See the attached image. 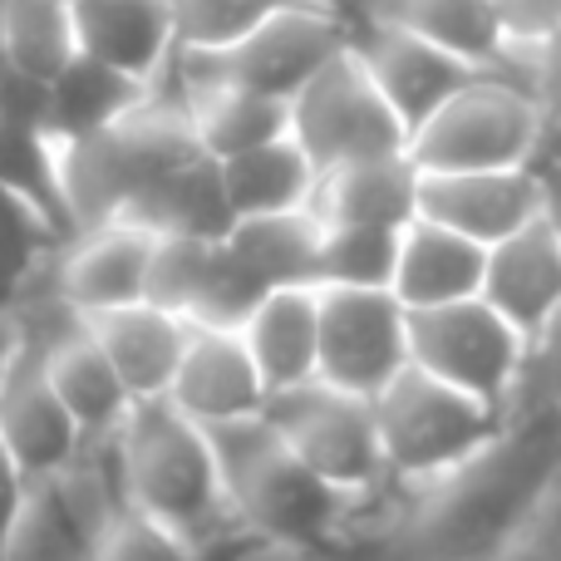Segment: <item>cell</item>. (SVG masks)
Segmentation results:
<instances>
[{
  "label": "cell",
  "mask_w": 561,
  "mask_h": 561,
  "mask_svg": "<svg viewBox=\"0 0 561 561\" xmlns=\"http://www.w3.org/2000/svg\"><path fill=\"white\" fill-rule=\"evenodd\" d=\"M124 222L148 227L153 237H203V242H222L237 227L227 187H222V163L203 153V158H193V163L173 168L163 183H153L138 197Z\"/></svg>",
  "instance_id": "cb8c5ba5"
},
{
  "label": "cell",
  "mask_w": 561,
  "mask_h": 561,
  "mask_svg": "<svg viewBox=\"0 0 561 561\" xmlns=\"http://www.w3.org/2000/svg\"><path fill=\"white\" fill-rule=\"evenodd\" d=\"M350 15H369L385 25L414 30L434 45L454 49L473 69H493L497 55L507 49V20L497 0H359Z\"/></svg>",
  "instance_id": "603a6c76"
},
{
  "label": "cell",
  "mask_w": 561,
  "mask_h": 561,
  "mask_svg": "<svg viewBox=\"0 0 561 561\" xmlns=\"http://www.w3.org/2000/svg\"><path fill=\"white\" fill-rule=\"evenodd\" d=\"M213 247L217 242H203V237H158L153 266H148V300L187 320L197 290H203L207 262H213Z\"/></svg>",
  "instance_id": "e575fe53"
},
{
  "label": "cell",
  "mask_w": 561,
  "mask_h": 561,
  "mask_svg": "<svg viewBox=\"0 0 561 561\" xmlns=\"http://www.w3.org/2000/svg\"><path fill=\"white\" fill-rule=\"evenodd\" d=\"M89 330H94V340L104 345V355L114 359V369L128 385L134 404L173 394V379H178V365H183L193 320H183L178 310L153 306V300H134V306H124V310L94 316Z\"/></svg>",
  "instance_id": "d6986e66"
},
{
  "label": "cell",
  "mask_w": 561,
  "mask_h": 561,
  "mask_svg": "<svg viewBox=\"0 0 561 561\" xmlns=\"http://www.w3.org/2000/svg\"><path fill=\"white\" fill-rule=\"evenodd\" d=\"M409 365L513 414L527 379V335L483 296L409 310Z\"/></svg>",
  "instance_id": "ba28073f"
},
{
  "label": "cell",
  "mask_w": 561,
  "mask_h": 561,
  "mask_svg": "<svg viewBox=\"0 0 561 561\" xmlns=\"http://www.w3.org/2000/svg\"><path fill=\"white\" fill-rule=\"evenodd\" d=\"M158 237L138 222H104L75 232L49 262L55 290L84 320L124 310L134 300H148V266H153Z\"/></svg>",
  "instance_id": "7c38bea8"
},
{
  "label": "cell",
  "mask_w": 561,
  "mask_h": 561,
  "mask_svg": "<svg viewBox=\"0 0 561 561\" xmlns=\"http://www.w3.org/2000/svg\"><path fill=\"white\" fill-rule=\"evenodd\" d=\"M488 75L513 79L517 89H527L547 108V118H561V25L533 39H507V49Z\"/></svg>",
  "instance_id": "d590c367"
},
{
  "label": "cell",
  "mask_w": 561,
  "mask_h": 561,
  "mask_svg": "<svg viewBox=\"0 0 561 561\" xmlns=\"http://www.w3.org/2000/svg\"><path fill=\"white\" fill-rule=\"evenodd\" d=\"M118 478L134 513L173 527L197 547L252 542L237 527L232 497H227L222 458L203 424L183 414L173 399H144L124 419L114 438Z\"/></svg>",
  "instance_id": "6da1fadb"
},
{
  "label": "cell",
  "mask_w": 561,
  "mask_h": 561,
  "mask_svg": "<svg viewBox=\"0 0 561 561\" xmlns=\"http://www.w3.org/2000/svg\"><path fill=\"white\" fill-rule=\"evenodd\" d=\"M325 222L316 213H276V217H247L227 232L232 252L252 266L272 290L280 286H316V256Z\"/></svg>",
  "instance_id": "83f0119b"
},
{
  "label": "cell",
  "mask_w": 561,
  "mask_h": 561,
  "mask_svg": "<svg viewBox=\"0 0 561 561\" xmlns=\"http://www.w3.org/2000/svg\"><path fill=\"white\" fill-rule=\"evenodd\" d=\"M320 290V379L350 394H385L409 369V310L394 290Z\"/></svg>",
  "instance_id": "30bf717a"
},
{
  "label": "cell",
  "mask_w": 561,
  "mask_h": 561,
  "mask_svg": "<svg viewBox=\"0 0 561 561\" xmlns=\"http://www.w3.org/2000/svg\"><path fill=\"white\" fill-rule=\"evenodd\" d=\"M30 350H35L39 365H45V379L55 385L59 404L75 414L84 444H108V438H118L124 419L134 414V394H128V385L118 379L104 345L94 340L89 320H79V325L59 330L55 340L30 345Z\"/></svg>",
  "instance_id": "e0dca14e"
},
{
  "label": "cell",
  "mask_w": 561,
  "mask_h": 561,
  "mask_svg": "<svg viewBox=\"0 0 561 561\" xmlns=\"http://www.w3.org/2000/svg\"><path fill=\"white\" fill-rule=\"evenodd\" d=\"M290 138L306 148L320 173L409 148L404 118L379 94V84L350 45L290 99Z\"/></svg>",
  "instance_id": "9c48e42d"
},
{
  "label": "cell",
  "mask_w": 561,
  "mask_h": 561,
  "mask_svg": "<svg viewBox=\"0 0 561 561\" xmlns=\"http://www.w3.org/2000/svg\"><path fill=\"white\" fill-rule=\"evenodd\" d=\"M290 0H173L178 49H232Z\"/></svg>",
  "instance_id": "836d02e7"
},
{
  "label": "cell",
  "mask_w": 561,
  "mask_h": 561,
  "mask_svg": "<svg viewBox=\"0 0 561 561\" xmlns=\"http://www.w3.org/2000/svg\"><path fill=\"white\" fill-rule=\"evenodd\" d=\"M35 488H30V478L15 468V458L0 448V561H10L15 552V537L20 527H25L30 507H35Z\"/></svg>",
  "instance_id": "f35d334b"
},
{
  "label": "cell",
  "mask_w": 561,
  "mask_h": 561,
  "mask_svg": "<svg viewBox=\"0 0 561 561\" xmlns=\"http://www.w3.org/2000/svg\"><path fill=\"white\" fill-rule=\"evenodd\" d=\"M266 419L276 424V434L290 444V454L306 468H316L330 488H340L345 497H355L359 507L379 503L385 493H394V478L385 463V444H379V419L375 399L335 389L325 379H310L300 389L272 394Z\"/></svg>",
  "instance_id": "52a82bcc"
},
{
  "label": "cell",
  "mask_w": 561,
  "mask_h": 561,
  "mask_svg": "<svg viewBox=\"0 0 561 561\" xmlns=\"http://www.w3.org/2000/svg\"><path fill=\"white\" fill-rule=\"evenodd\" d=\"M350 49H355L359 65L369 69L379 94L394 104V114L404 118L409 134H414L428 114H438L473 75H483V69H473L468 59H458L454 49L434 45V39L414 35V30L369 20V15H350Z\"/></svg>",
  "instance_id": "8fae6325"
},
{
  "label": "cell",
  "mask_w": 561,
  "mask_h": 561,
  "mask_svg": "<svg viewBox=\"0 0 561 561\" xmlns=\"http://www.w3.org/2000/svg\"><path fill=\"white\" fill-rule=\"evenodd\" d=\"M49 94H55L49 138H55V144H79V138H94V134H104V128H114L118 118H128L153 89L79 49V55L49 79Z\"/></svg>",
  "instance_id": "484cf974"
},
{
  "label": "cell",
  "mask_w": 561,
  "mask_h": 561,
  "mask_svg": "<svg viewBox=\"0 0 561 561\" xmlns=\"http://www.w3.org/2000/svg\"><path fill=\"white\" fill-rule=\"evenodd\" d=\"M49 108H55L49 79L25 75V69H15V65L0 75V118H5V124L35 128V134H49Z\"/></svg>",
  "instance_id": "8d00e7d4"
},
{
  "label": "cell",
  "mask_w": 561,
  "mask_h": 561,
  "mask_svg": "<svg viewBox=\"0 0 561 561\" xmlns=\"http://www.w3.org/2000/svg\"><path fill=\"white\" fill-rule=\"evenodd\" d=\"M310 5H325V10H345V15H350V10H355L359 0H310Z\"/></svg>",
  "instance_id": "ee69618b"
},
{
  "label": "cell",
  "mask_w": 561,
  "mask_h": 561,
  "mask_svg": "<svg viewBox=\"0 0 561 561\" xmlns=\"http://www.w3.org/2000/svg\"><path fill=\"white\" fill-rule=\"evenodd\" d=\"M399 266V232L389 227H325L316 256V286L389 290Z\"/></svg>",
  "instance_id": "1f68e13d"
},
{
  "label": "cell",
  "mask_w": 561,
  "mask_h": 561,
  "mask_svg": "<svg viewBox=\"0 0 561 561\" xmlns=\"http://www.w3.org/2000/svg\"><path fill=\"white\" fill-rule=\"evenodd\" d=\"M222 187H227V203H232L237 222H247V217H276V213H306L316 203L320 168L286 134L276 144L252 148V153L227 158Z\"/></svg>",
  "instance_id": "d4e9b609"
},
{
  "label": "cell",
  "mask_w": 561,
  "mask_h": 561,
  "mask_svg": "<svg viewBox=\"0 0 561 561\" xmlns=\"http://www.w3.org/2000/svg\"><path fill=\"white\" fill-rule=\"evenodd\" d=\"M537 183H542V217H547V227L561 237V168L537 158Z\"/></svg>",
  "instance_id": "b9f144b4"
},
{
  "label": "cell",
  "mask_w": 561,
  "mask_h": 561,
  "mask_svg": "<svg viewBox=\"0 0 561 561\" xmlns=\"http://www.w3.org/2000/svg\"><path fill=\"white\" fill-rule=\"evenodd\" d=\"M547 108L503 75H473L438 114L409 134V158L424 173L533 168L542 153Z\"/></svg>",
  "instance_id": "8992f818"
},
{
  "label": "cell",
  "mask_w": 561,
  "mask_h": 561,
  "mask_svg": "<svg viewBox=\"0 0 561 561\" xmlns=\"http://www.w3.org/2000/svg\"><path fill=\"white\" fill-rule=\"evenodd\" d=\"M20 355H25V330H20L15 310L0 306V385H5L10 369L20 365Z\"/></svg>",
  "instance_id": "60d3db41"
},
{
  "label": "cell",
  "mask_w": 561,
  "mask_h": 561,
  "mask_svg": "<svg viewBox=\"0 0 561 561\" xmlns=\"http://www.w3.org/2000/svg\"><path fill=\"white\" fill-rule=\"evenodd\" d=\"M419 217L468 237L478 247H497L527 222L542 217V183L533 168H488V173H424Z\"/></svg>",
  "instance_id": "5bb4252c"
},
{
  "label": "cell",
  "mask_w": 561,
  "mask_h": 561,
  "mask_svg": "<svg viewBox=\"0 0 561 561\" xmlns=\"http://www.w3.org/2000/svg\"><path fill=\"white\" fill-rule=\"evenodd\" d=\"M69 5H79V0H69Z\"/></svg>",
  "instance_id": "bcb514c9"
},
{
  "label": "cell",
  "mask_w": 561,
  "mask_h": 561,
  "mask_svg": "<svg viewBox=\"0 0 561 561\" xmlns=\"http://www.w3.org/2000/svg\"><path fill=\"white\" fill-rule=\"evenodd\" d=\"M483 300L523 330L527 345L561 310V237L547 227V217L527 222L507 242L488 247Z\"/></svg>",
  "instance_id": "ffe728a7"
},
{
  "label": "cell",
  "mask_w": 561,
  "mask_h": 561,
  "mask_svg": "<svg viewBox=\"0 0 561 561\" xmlns=\"http://www.w3.org/2000/svg\"><path fill=\"white\" fill-rule=\"evenodd\" d=\"M345 45H350L345 10L290 0L232 49H178L173 69L153 89H168V94L183 99L207 84H242L290 104Z\"/></svg>",
  "instance_id": "5b68a950"
},
{
  "label": "cell",
  "mask_w": 561,
  "mask_h": 561,
  "mask_svg": "<svg viewBox=\"0 0 561 561\" xmlns=\"http://www.w3.org/2000/svg\"><path fill=\"white\" fill-rule=\"evenodd\" d=\"M375 419L389 478L399 488H444L503 444L513 414L409 365L385 394H375Z\"/></svg>",
  "instance_id": "277c9868"
},
{
  "label": "cell",
  "mask_w": 561,
  "mask_h": 561,
  "mask_svg": "<svg viewBox=\"0 0 561 561\" xmlns=\"http://www.w3.org/2000/svg\"><path fill=\"white\" fill-rule=\"evenodd\" d=\"M0 193L35 207L59 237H75V217H69L65 197V158L49 134L15 128L0 118Z\"/></svg>",
  "instance_id": "f1b7e54d"
},
{
  "label": "cell",
  "mask_w": 561,
  "mask_h": 561,
  "mask_svg": "<svg viewBox=\"0 0 561 561\" xmlns=\"http://www.w3.org/2000/svg\"><path fill=\"white\" fill-rule=\"evenodd\" d=\"M0 448L15 458V468L30 478L35 493L59 483L84 454V434H79L75 414L59 404L55 385L45 379V365L30 345L0 385Z\"/></svg>",
  "instance_id": "4fadbf2b"
},
{
  "label": "cell",
  "mask_w": 561,
  "mask_h": 561,
  "mask_svg": "<svg viewBox=\"0 0 561 561\" xmlns=\"http://www.w3.org/2000/svg\"><path fill=\"white\" fill-rule=\"evenodd\" d=\"M242 340L272 394H286V389L320 379V290L316 286L272 290L242 325Z\"/></svg>",
  "instance_id": "7402d4cb"
},
{
  "label": "cell",
  "mask_w": 561,
  "mask_h": 561,
  "mask_svg": "<svg viewBox=\"0 0 561 561\" xmlns=\"http://www.w3.org/2000/svg\"><path fill=\"white\" fill-rule=\"evenodd\" d=\"M187 114H193V134L207 158L227 163L237 153H252L262 144L290 134V104L272 94H256L242 84H207L183 94Z\"/></svg>",
  "instance_id": "4316f807"
},
{
  "label": "cell",
  "mask_w": 561,
  "mask_h": 561,
  "mask_svg": "<svg viewBox=\"0 0 561 561\" xmlns=\"http://www.w3.org/2000/svg\"><path fill=\"white\" fill-rule=\"evenodd\" d=\"M419 183H424V168L409 158V148L404 153L359 158V163H340L330 173H320L310 213L325 227H389V232H404L419 217Z\"/></svg>",
  "instance_id": "ac0fdd59"
},
{
  "label": "cell",
  "mask_w": 561,
  "mask_h": 561,
  "mask_svg": "<svg viewBox=\"0 0 561 561\" xmlns=\"http://www.w3.org/2000/svg\"><path fill=\"white\" fill-rule=\"evenodd\" d=\"M10 69V55H5V39H0V75H5Z\"/></svg>",
  "instance_id": "f6af8a7d"
},
{
  "label": "cell",
  "mask_w": 561,
  "mask_h": 561,
  "mask_svg": "<svg viewBox=\"0 0 561 561\" xmlns=\"http://www.w3.org/2000/svg\"><path fill=\"white\" fill-rule=\"evenodd\" d=\"M59 158H65V197L75 232H89L104 222H124L148 187L163 183L173 168L203 158V144L183 99L153 89L114 128L79 144H59Z\"/></svg>",
  "instance_id": "3957f363"
},
{
  "label": "cell",
  "mask_w": 561,
  "mask_h": 561,
  "mask_svg": "<svg viewBox=\"0 0 561 561\" xmlns=\"http://www.w3.org/2000/svg\"><path fill=\"white\" fill-rule=\"evenodd\" d=\"M252 547L256 542L197 547V542H187V537H178L173 527L124 507V513H114L84 542V561H237L242 552H252Z\"/></svg>",
  "instance_id": "4dcf8cb0"
},
{
  "label": "cell",
  "mask_w": 561,
  "mask_h": 561,
  "mask_svg": "<svg viewBox=\"0 0 561 561\" xmlns=\"http://www.w3.org/2000/svg\"><path fill=\"white\" fill-rule=\"evenodd\" d=\"M222 458L227 497L237 527L256 547L280 552H325L355 527L359 503L330 488L316 468H306L272 419H242L227 428H207Z\"/></svg>",
  "instance_id": "7a4b0ae2"
},
{
  "label": "cell",
  "mask_w": 561,
  "mask_h": 561,
  "mask_svg": "<svg viewBox=\"0 0 561 561\" xmlns=\"http://www.w3.org/2000/svg\"><path fill=\"white\" fill-rule=\"evenodd\" d=\"M527 385L547 399V409H557V414H561V310L547 320L542 330H537L533 345H527V379H523V389Z\"/></svg>",
  "instance_id": "74e56055"
},
{
  "label": "cell",
  "mask_w": 561,
  "mask_h": 561,
  "mask_svg": "<svg viewBox=\"0 0 561 561\" xmlns=\"http://www.w3.org/2000/svg\"><path fill=\"white\" fill-rule=\"evenodd\" d=\"M488 276V247L468 242V237L448 232V227L414 217L399 232V266H394V296L404 310H434L454 306V300L483 296Z\"/></svg>",
  "instance_id": "44dd1931"
},
{
  "label": "cell",
  "mask_w": 561,
  "mask_h": 561,
  "mask_svg": "<svg viewBox=\"0 0 561 561\" xmlns=\"http://www.w3.org/2000/svg\"><path fill=\"white\" fill-rule=\"evenodd\" d=\"M168 399L193 424L227 428V424H242V419H262L266 404H272V389H266L242 330L193 325Z\"/></svg>",
  "instance_id": "9a60e30c"
},
{
  "label": "cell",
  "mask_w": 561,
  "mask_h": 561,
  "mask_svg": "<svg viewBox=\"0 0 561 561\" xmlns=\"http://www.w3.org/2000/svg\"><path fill=\"white\" fill-rule=\"evenodd\" d=\"M542 163H557L561 168V118H547V134H542Z\"/></svg>",
  "instance_id": "7bdbcfd3"
},
{
  "label": "cell",
  "mask_w": 561,
  "mask_h": 561,
  "mask_svg": "<svg viewBox=\"0 0 561 561\" xmlns=\"http://www.w3.org/2000/svg\"><path fill=\"white\" fill-rule=\"evenodd\" d=\"M65 242L69 237H59L35 207L0 193V306H10L30 280L45 272L49 256Z\"/></svg>",
  "instance_id": "d6a6232c"
},
{
  "label": "cell",
  "mask_w": 561,
  "mask_h": 561,
  "mask_svg": "<svg viewBox=\"0 0 561 561\" xmlns=\"http://www.w3.org/2000/svg\"><path fill=\"white\" fill-rule=\"evenodd\" d=\"M79 49L153 89L178 59L173 0H79Z\"/></svg>",
  "instance_id": "2e32d148"
},
{
  "label": "cell",
  "mask_w": 561,
  "mask_h": 561,
  "mask_svg": "<svg viewBox=\"0 0 561 561\" xmlns=\"http://www.w3.org/2000/svg\"><path fill=\"white\" fill-rule=\"evenodd\" d=\"M497 10H503L513 39H533L561 25V0H497Z\"/></svg>",
  "instance_id": "ab89813d"
},
{
  "label": "cell",
  "mask_w": 561,
  "mask_h": 561,
  "mask_svg": "<svg viewBox=\"0 0 561 561\" xmlns=\"http://www.w3.org/2000/svg\"><path fill=\"white\" fill-rule=\"evenodd\" d=\"M0 39L15 69L55 79L79 55L69 0H0Z\"/></svg>",
  "instance_id": "f546056e"
}]
</instances>
